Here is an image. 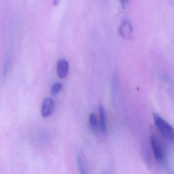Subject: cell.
I'll list each match as a JSON object with an SVG mask.
<instances>
[{
    "mask_svg": "<svg viewBox=\"0 0 174 174\" xmlns=\"http://www.w3.org/2000/svg\"><path fill=\"white\" fill-rule=\"evenodd\" d=\"M155 125L166 139L174 145V128L159 115L153 114Z\"/></svg>",
    "mask_w": 174,
    "mask_h": 174,
    "instance_id": "obj_1",
    "label": "cell"
},
{
    "mask_svg": "<svg viewBox=\"0 0 174 174\" xmlns=\"http://www.w3.org/2000/svg\"><path fill=\"white\" fill-rule=\"evenodd\" d=\"M152 148L155 160L159 164H163L166 161V153L162 143L157 138L152 136L151 139Z\"/></svg>",
    "mask_w": 174,
    "mask_h": 174,
    "instance_id": "obj_2",
    "label": "cell"
},
{
    "mask_svg": "<svg viewBox=\"0 0 174 174\" xmlns=\"http://www.w3.org/2000/svg\"><path fill=\"white\" fill-rule=\"evenodd\" d=\"M55 108V102L52 98H46L42 102L41 113L42 117L46 118L53 114Z\"/></svg>",
    "mask_w": 174,
    "mask_h": 174,
    "instance_id": "obj_3",
    "label": "cell"
},
{
    "mask_svg": "<svg viewBox=\"0 0 174 174\" xmlns=\"http://www.w3.org/2000/svg\"><path fill=\"white\" fill-rule=\"evenodd\" d=\"M133 26L130 21L126 20L122 22L119 28V35L123 39H130L133 35Z\"/></svg>",
    "mask_w": 174,
    "mask_h": 174,
    "instance_id": "obj_4",
    "label": "cell"
},
{
    "mask_svg": "<svg viewBox=\"0 0 174 174\" xmlns=\"http://www.w3.org/2000/svg\"><path fill=\"white\" fill-rule=\"evenodd\" d=\"M69 64L65 59H60L57 64V73L59 78H64L69 73Z\"/></svg>",
    "mask_w": 174,
    "mask_h": 174,
    "instance_id": "obj_5",
    "label": "cell"
},
{
    "mask_svg": "<svg viewBox=\"0 0 174 174\" xmlns=\"http://www.w3.org/2000/svg\"><path fill=\"white\" fill-rule=\"evenodd\" d=\"M98 111L99 113V118H100V122H99L100 130L103 134L105 135L108 132V127L107 124L105 111L102 105H99Z\"/></svg>",
    "mask_w": 174,
    "mask_h": 174,
    "instance_id": "obj_6",
    "label": "cell"
},
{
    "mask_svg": "<svg viewBox=\"0 0 174 174\" xmlns=\"http://www.w3.org/2000/svg\"><path fill=\"white\" fill-rule=\"evenodd\" d=\"M89 124L91 130L94 132L98 131L99 128L100 129V125L97 120V117L94 113H91L89 117Z\"/></svg>",
    "mask_w": 174,
    "mask_h": 174,
    "instance_id": "obj_7",
    "label": "cell"
},
{
    "mask_svg": "<svg viewBox=\"0 0 174 174\" xmlns=\"http://www.w3.org/2000/svg\"><path fill=\"white\" fill-rule=\"evenodd\" d=\"M77 160L78 167L80 174H87L85 163H84V156L81 153H78Z\"/></svg>",
    "mask_w": 174,
    "mask_h": 174,
    "instance_id": "obj_8",
    "label": "cell"
},
{
    "mask_svg": "<svg viewBox=\"0 0 174 174\" xmlns=\"http://www.w3.org/2000/svg\"><path fill=\"white\" fill-rule=\"evenodd\" d=\"M63 88V85L60 82H56L54 84L51 90V93L53 95L59 93Z\"/></svg>",
    "mask_w": 174,
    "mask_h": 174,
    "instance_id": "obj_9",
    "label": "cell"
},
{
    "mask_svg": "<svg viewBox=\"0 0 174 174\" xmlns=\"http://www.w3.org/2000/svg\"><path fill=\"white\" fill-rule=\"evenodd\" d=\"M129 0H121V3L123 6H125L128 3Z\"/></svg>",
    "mask_w": 174,
    "mask_h": 174,
    "instance_id": "obj_10",
    "label": "cell"
},
{
    "mask_svg": "<svg viewBox=\"0 0 174 174\" xmlns=\"http://www.w3.org/2000/svg\"><path fill=\"white\" fill-rule=\"evenodd\" d=\"M59 3V0H54V5H57Z\"/></svg>",
    "mask_w": 174,
    "mask_h": 174,
    "instance_id": "obj_11",
    "label": "cell"
}]
</instances>
